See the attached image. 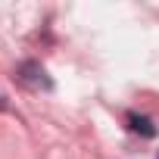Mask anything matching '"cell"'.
<instances>
[{
	"mask_svg": "<svg viewBox=\"0 0 159 159\" xmlns=\"http://www.w3.org/2000/svg\"><path fill=\"white\" fill-rule=\"evenodd\" d=\"M19 81L28 84L31 91H50V88H53V81L47 78L44 66H41V62H31V59L19 66Z\"/></svg>",
	"mask_w": 159,
	"mask_h": 159,
	"instance_id": "cell-1",
	"label": "cell"
},
{
	"mask_svg": "<svg viewBox=\"0 0 159 159\" xmlns=\"http://www.w3.org/2000/svg\"><path fill=\"white\" fill-rule=\"evenodd\" d=\"M128 128H131L134 134H140V137H153V134H156V125H153V119H147V116H137V112H131V116H128Z\"/></svg>",
	"mask_w": 159,
	"mask_h": 159,
	"instance_id": "cell-2",
	"label": "cell"
},
{
	"mask_svg": "<svg viewBox=\"0 0 159 159\" xmlns=\"http://www.w3.org/2000/svg\"><path fill=\"white\" fill-rule=\"evenodd\" d=\"M0 109H7V103H3V97H0Z\"/></svg>",
	"mask_w": 159,
	"mask_h": 159,
	"instance_id": "cell-3",
	"label": "cell"
}]
</instances>
